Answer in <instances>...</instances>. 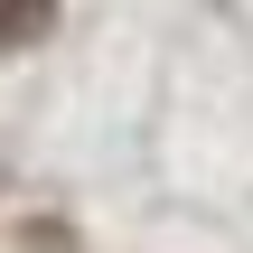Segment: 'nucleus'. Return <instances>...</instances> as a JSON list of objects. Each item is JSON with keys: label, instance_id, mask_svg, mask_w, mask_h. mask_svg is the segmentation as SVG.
Returning a JSON list of instances; mask_svg holds the SVG:
<instances>
[{"label": "nucleus", "instance_id": "nucleus-1", "mask_svg": "<svg viewBox=\"0 0 253 253\" xmlns=\"http://www.w3.org/2000/svg\"><path fill=\"white\" fill-rule=\"evenodd\" d=\"M56 28V0H0V56H19V47H38Z\"/></svg>", "mask_w": 253, "mask_h": 253}, {"label": "nucleus", "instance_id": "nucleus-2", "mask_svg": "<svg viewBox=\"0 0 253 253\" xmlns=\"http://www.w3.org/2000/svg\"><path fill=\"white\" fill-rule=\"evenodd\" d=\"M19 253H66V225H28V235H19Z\"/></svg>", "mask_w": 253, "mask_h": 253}]
</instances>
